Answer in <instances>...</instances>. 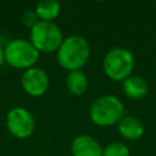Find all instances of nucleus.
Listing matches in <instances>:
<instances>
[{
    "instance_id": "obj_1",
    "label": "nucleus",
    "mask_w": 156,
    "mask_h": 156,
    "mask_svg": "<svg viewBox=\"0 0 156 156\" xmlns=\"http://www.w3.org/2000/svg\"><path fill=\"white\" fill-rule=\"evenodd\" d=\"M90 45L88 40L79 34H72L63 38L60 48L56 51L58 65L69 71L80 69L89 60Z\"/></svg>"
},
{
    "instance_id": "obj_2",
    "label": "nucleus",
    "mask_w": 156,
    "mask_h": 156,
    "mask_svg": "<svg viewBox=\"0 0 156 156\" xmlns=\"http://www.w3.org/2000/svg\"><path fill=\"white\" fill-rule=\"evenodd\" d=\"M123 116L124 106L115 95H102L94 100L89 107V117L91 122L99 127L117 124Z\"/></svg>"
},
{
    "instance_id": "obj_3",
    "label": "nucleus",
    "mask_w": 156,
    "mask_h": 156,
    "mask_svg": "<svg viewBox=\"0 0 156 156\" xmlns=\"http://www.w3.org/2000/svg\"><path fill=\"white\" fill-rule=\"evenodd\" d=\"M134 56L130 50L116 46L110 49L102 60L104 73L112 80L123 82L126 78L132 76L134 68Z\"/></svg>"
},
{
    "instance_id": "obj_4",
    "label": "nucleus",
    "mask_w": 156,
    "mask_h": 156,
    "mask_svg": "<svg viewBox=\"0 0 156 156\" xmlns=\"http://www.w3.org/2000/svg\"><path fill=\"white\" fill-rule=\"evenodd\" d=\"M63 40L60 27L54 22L39 21L29 32V41L40 52L57 51Z\"/></svg>"
},
{
    "instance_id": "obj_5",
    "label": "nucleus",
    "mask_w": 156,
    "mask_h": 156,
    "mask_svg": "<svg viewBox=\"0 0 156 156\" xmlns=\"http://www.w3.org/2000/svg\"><path fill=\"white\" fill-rule=\"evenodd\" d=\"M5 61L15 68H30L34 67L39 58V51L34 45L26 39H13L7 43L4 49Z\"/></svg>"
},
{
    "instance_id": "obj_6",
    "label": "nucleus",
    "mask_w": 156,
    "mask_h": 156,
    "mask_svg": "<svg viewBox=\"0 0 156 156\" xmlns=\"http://www.w3.org/2000/svg\"><path fill=\"white\" fill-rule=\"evenodd\" d=\"M6 127L13 136L26 139L34 132V117L24 107H13L6 115Z\"/></svg>"
},
{
    "instance_id": "obj_7",
    "label": "nucleus",
    "mask_w": 156,
    "mask_h": 156,
    "mask_svg": "<svg viewBox=\"0 0 156 156\" xmlns=\"http://www.w3.org/2000/svg\"><path fill=\"white\" fill-rule=\"evenodd\" d=\"M21 84L23 90L30 96H40L46 93L49 88V77L46 72L39 67H30L24 69Z\"/></svg>"
},
{
    "instance_id": "obj_8",
    "label": "nucleus",
    "mask_w": 156,
    "mask_h": 156,
    "mask_svg": "<svg viewBox=\"0 0 156 156\" xmlns=\"http://www.w3.org/2000/svg\"><path fill=\"white\" fill-rule=\"evenodd\" d=\"M72 156H102L100 143L89 134L77 135L71 144Z\"/></svg>"
},
{
    "instance_id": "obj_9",
    "label": "nucleus",
    "mask_w": 156,
    "mask_h": 156,
    "mask_svg": "<svg viewBox=\"0 0 156 156\" xmlns=\"http://www.w3.org/2000/svg\"><path fill=\"white\" fill-rule=\"evenodd\" d=\"M117 128L119 134L127 140H138L144 134V124L143 122L132 115H124L121 121L117 123Z\"/></svg>"
},
{
    "instance_id": "obj_10",
    "label": "nucleus",
    "mask_w": 156,
    "mask_h": 156,
    "mask_svg": "<svg viewBox=\"0 0 156 156\" xmlns=\"http://www.w3.org/2000/svg\"><path fill=\"white\" fill-rule=\"evenodd\" d=\"M123 93L133 100L143 99L149 90V85L146 80L140 76H129L122 82Z\"/></svg>"
},
{
    "instance_id": "obj_11",
    "label": "nucleus",
    "mask_w": 156,
    "mask_h": 156,
    "mask_svg": "<svg viewBox=\"0 0 156 156\" xmlns=\"http://www.w3.org/2000/svg\"><path fill=\"white\" fill-rule=\"evenodd\" d=\"M88 77L82 69L69 71L66 76V88L73 95H82L88 89Z\"/></svg>"
},
{
    "instance_id": "obj_12",
    "label": "nucleus",
    "mask_w": 156,
    "mask_h": 156,
    "mask_svg": "<svg viewBox=\"0 0 156 156\" xmlns=\"http://www.w3.org/2000/svg\"><path fill=\"white\" fill-rule=\"evenodd\" d=\"M34 10L40 21L52 22V20H55L60 15L61 5L56 0H43L37 4Z\"/></svg>"
},
{
    "instance_id": "obj_13",
    "label": "nucleus",
    "mask_w": 156,
    "mask_h": 156,
    "mask_svg": "<svg viewBox=\"0 0 156 156\" xmlns=\"http://www.w3.org/2000/svg\"><path fill=\"white\" fill-rule=\"evenodd\" d=\"M129 149L124 143L112 141L102 147V156H129Z\"/></svg>"
},
{
    "instance_id": "obj_14",
    "label": "nucleus",
    "mask_w": 156,
    "mask_h": 156,
    "mask_svg": "<svg viewBox=\"0 0 156 156\" xmlns=\"http://www.w3.org/2000/svg\"><path fill=\"white\" fill-rule=\"evenodd\" d=\"M39 21L40 20L38 17L35 10H26L23 12V15H22V22H23V24L27 26V27H29V28L34 27Z\"/></svg>"
},
{
    "instance_id": "obj_15",
    "label": "nucleus",
    "mask_w": 156,
    "mask_h": 156,
    "mask_svg": "<svg viewBox=\"0 0 156 156\" xmlns=\"http://www.w3.org/2000/svg\"><path fill=\"white\" fill-rule=\"evenodd\" d=\"M4 61H5V52H4V48L0 45V66L2 65Z\"/></svg>"
}]
</instances>
